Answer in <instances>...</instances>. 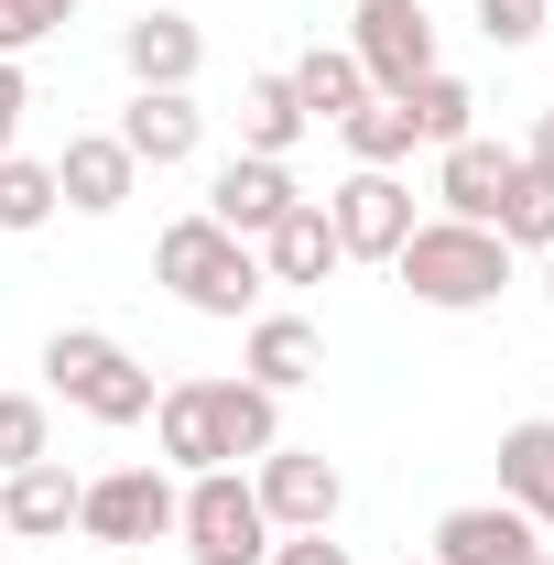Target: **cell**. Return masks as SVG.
Instances as JSON below:
<instances>
[{
	"mask_svg": "<svg viewBox=\"0 0 554 565\" xmlns=\"http://www.w3.org/2000/svg\"><path fill=\"white\" fill-rule=\"evenodd\" d=\"M479 33L511 55V44H533V33H554V0H479Z\"/></svg>",
	"mask_w": 554,
	"mask_h": 565,
	"instance_id": "cell-29",
	"label": "cell"
},
{
	"mask_svg": "<svg viewBox=\"0 0 554 565\" xmlns=\"http://www.w3.org/2000/svg\"><path fill=\"white\" fill-rule=\"evenodd\" d=\"M522 163H533V174H544V185H554V109H544V120H533V152H522Z\"/></svg>",
	"mask_w": 554,
	"mask_h": 565,
	"instance_id": "cell-32",
	"label": "cell"
},
{
	"mask_svg": "<svg viewBox=\"0 0 554 565\" xmlns=\"http://www.w3.org/2000/svg\"><path fill=\"white\" fill-rule=\"evenodd\" d=\"M262 565H348V544H338V533H273Z\"/></svg>",
	"mask_w": 554,
	"mask_h": 565,
	"instance_id": "cell-30",
	"label": "cell"
},
{
	"mask_svg": "<svg viewBox=\"0 0 554 565\" xmlns=\"http://www.w3.org/2000/svg\"><path fill=\"white\" fill-rule=\"evenodd\" d=\"M251 490L273 511V533H338L348 511V479L327 446H273V457H251Z\"/></svg>",
	"mask_w": 554,
	"mask_h": 565,
	"instance_id": "cell-7",
	"label": "cell"
},
{
	"mask_svg": "<svg viewBox=\"0 0 554 565\" xmlns=\"http://www.w3.org/2000/svg\"><path fill=\"white\" fill-rule=\"evenodd\" d=\"M207 403H217V435H228V468H251V457L283 446V392H262V381H207Z\"/></svg>",
	"mask_w": 554,
	"mask_h": 565,
	"instance_id": "cell-21",
	"label": "cell"
},
{
	"mask_svg": "<svg viewBox=\"0 0 554 565\" xmlns=\"http://www.w3.org/2000/svg\"><path fill=\"white\" fill-rule=\"evenodd\" d=\"M174 500H185V479L163 457H141V468H109V479L76 490V533L87 544H163L174 533Z\"/></svg>",
	"mask_w": 554,
	"mask_h": 565,
	"instance_id": "cell-5",
	"label": "cell"
},
{
	"mask_svg": "<svg viewBox=\"0 0 554 565\" xmlns=\"http://www.w3.org/2000/svg\"><path fill=\"white\" fill-rule=\"evenodd\" d=\"M33 457H55V414H44V392H0V479L33 468Z\"/></svg>",
	"mask_w": 554,
	"mask_h": 565,
	"instance_id": "cell-27",
	"label": "cell"
},
{
	"mask_svg": "<svg viewBox=\"0 0 554 565\" xmlns=\"http://www.w3.org/2000/svg\"><path fill=\"white\" fill-rule=\"evenodd\" d=\"M55 163H33V152H0V228L11 239H33V228H55Z\"/></svg>",
	"mask_w": 554,
	"mask_h": 565,
	"instance_id": "cell-25",
	"label": "cell"
},
{
	"mask_svg": "<svg viewBox=\"0 0 554 565\" xmlns=\"http://www.w3.org/2000/svg\"><path fill=\"white\" fill-rule=\"evenodd\" d=\"M403 109H414V131L435 141V152H446V141H468L479 131V87H468V76H414V87H403Z\"/></svg>",
	"mask_w": 554,
	"mask_h": 565,
	"instance_id": "cell-24",
	"label": "cell"
},
{
	"mask_svg": "<svg viewBox=\"0 0 554 565\" xmlns=\"http://www.w3.org/2000/svg\"><path fill=\"white\" fill-rule=\"evenodd\" d=\"M544 305H554V250H544Z\"/></svg>",
	"mask_w": 554,
	"mask_h": 565,
	"instance_id": "cell-33",
	"label": "cell"
},
{
	"mask_svg": "<svg viewBox=\"0 0 554 565\" xmlns=\"http://www.w3.org/2000/svg\"><path fill=\"white\" fill-rule=\"evenodd\" d=\"M251 250H262V273H273V282H327V273L348 262V250H338V228H327V207H316V196H294V207H283L273 228L251 239Z\"/></svg>",
	"mask_w": 554,
	"mask_h": 565,
	"instance_id": "cell-18",
	"label": "cell"
},
{
	"mask_svg": "<svg viewBox=\"0 0 554 565\" xmlns=\"http://www.w3.org/2000/svg\"><path fill=\"white\" fill-rule=\"evenodd\" d=\"M392 273L414 282V305H435V316H479L511 282V239L468 228V217H414V239L392 250Z\"/></svg>",
	"mask_w": 554,
	"mask_h": 565,
	"instance_id": "cell-2",
	"label": "cell"
},
{
	"mask_svg": "<svg viewBox=\"0 0 554 565\" xmlns=\"http://www.w3.org/2000/svg\"><path fill=\"white\" fill-rule=\"evenodd\" d=\"M120 66H131V87H196V66H207V33H196L185 11H131V33H120Z\"/></svg>",
	"mask_w": 554,
	"mask_h": 565,
	"instance_id": "cell-16",
	"label": "cell"
},
{
	"mask_svg": "<svg viewBox=\"0 0 554 565\" xmlns=\"http://www.w3.org/2000/svg\"><path fill=\"white\" fill-rule=\"evenodd\" d=\"M22 109H33V87H22V55H0V152L22 141Z\"/></svg>",
	"mask_w": 554,
	"mask_h": 565,
	"instance_id": "cell-31",
	"label": "cell"
},
{
	"mask_svg": "<svg viewBox=\"0 0 554 565\" xmlns=\"http://www.w3.org/2000/svg\"><path fill=\"white\" fill-rule=\"evenodd\" d=\"M294 196H305V185H294V163H273V152H228V163L207 174V217L228 228V239H262Z\"/></svg>",
	"mask_w": 554,
	"mask_h": 565,
	"instance_id": "cell-9",
	"label": "cell"
},
{
	"mask_svg": "<svg viewBox=\"0 0 554 565\" xmlns=\"http://www.w3.org/2000/svg\"><path fill=\"white\" fill-rule=\"evenodd\" d=\"M327 370V338L305 327V316H251V338H239V381H262V392H305Z\"/></svg>",
	"mask_w": 554,
	"mask_h": 565,
	"instance_id": "cell-17",
	"label": "cell"
},
{
	"mask_svg": "<svg viewBox=\"0 0 554 565\" xmlns=\"http://www.w3.org/2000/svg\"><path fill=\"white\" fill-rule=\"evenodd\" d=\"M152 282H174V305H196V316H217V327H251V316H262V294H273L262 250H251V239H228L207 207L174 217V228L152 239Z\"/></svg>",
	"mask_w": 554,
	"mask_h": 565,
	"instance_id": "cell-1",
	"label": "cell"
},
{
	"mask_svg": "<svg viewBox=\"0 0 554 565\" xmlns=\"http://www.w3.org/2000/svg\"><path fill=\"white\" fill-rule=\"evenodd\" d=\"M76 0H0V55H33L44 33H66Z\"/></svg>",
	"mask_w": 554,
	"mask_h": 565,
	"instance_id": "cell-28",
	"label": "cell"
},
{
	"mask_svg": "<svg viewBox=\"0 0 554 565\" xmlns=\"http://www.w3.org/2000/svg\"><path fill=\"white\" fill-rule=\"evenodd\" d=\"M76 490H87V479H76L66 457L11 468V479H0V533H11V544H55V533L76 522Z\"/></svg>",
	"mask_w": 554,
	"mask_h": 565,
	"instance_id": "cell-14",
	"label": "cell"
},
{
	"mask_svg": "<svg viewBox=\"0 0 554 565\" xmlns=\"http://www.w3.org/2000/svg\"><path fill=\"white\" fill-rule=\"evenodd\" d=\"M489 228H500L511 250H554V185L533 174V163L511 174V196H500V217H489Z\"/></svg>",
	"mask_w": 554,
	"mask_h": 565,
	"instance_id": "cell-26",
	"label": "cell"
},
{
	"mask_svg": "<svg viewBox=\"0 0 554 565\" xmlns=\"http://www.w3.org/2000/svg\"><path fill=\"white\" fill-rule=\"evenodd\" d=\"M120 152L152 163V174H163V163H196V152H207V109H196L185 87H131V109H120Z\"/></svg>",
	"mask_w": 554,
	"mask_h": 565,
	"instance_id": "cell-10",
	"label": "cell"
},
{
	"mask_svg": "<svg viewBox=\"0 0 554 565\" xmlns=\"http://www.w3.org/2000/svg\"><path fill=\"white\" fill-rule=\"evenodd\" d=\"M283 76H294V109H305V120H327V131L370 98V76H359V55H348V44H305Z\"/></svg>",
	"mask_w": 554,
	"mask_h": 565,
	"instance_id": "cell-20",
	"label": "cell"
},
{
	"mask_svg": "<svg viewBox=\"0 0 554 565\" xmlns=\"http://www.w3.org/2000/svg\"><path fill=\"white\" fill-rule=\"evenodd\" d=\"M348 55L370 76V98H403L414 76H435V11L424 0H359L348 11Z\"/></svg>",
	"mask_w": 554,
	"mask_h": 565,
	"instance_id": "cell-6",
	"label": "cell"
},
{
	"mask_svg": "<svg viewBox=\"0 0 554 565\" xmlns=\"http://www.w3.org/2000/svg\"><path fill=\"white\" fill-rule=\"evenodd\" d=\"M511 174H522V152L468 131V141H446V163H435V196H446V217L489 228V217H500V196H511Z\"/></svg>",
	"mask_w": 554,
	"mask_h": 565,
	"instance_id": "cell-15",
	"label": "cell"
},
{
	"mask_svg": "<svg viewBox=\"0 0 554 565\" xmlns=\"http://www.w3.org/2000/svg\"><path fill=\"white\" fill-rule=\"evenodd\" d=\"M544 544H533V522L511 511V500H468V511H446L435 522V544H424V565H533Z\"/></svg>",
	"mask_w": 554,
	"mask_h": 565,
	"instance_id": "cell-11",
	"label": "cell"
},
{
	"mask_svg": "<svg viewBox=\"0 0 554 565\" xmlns=\"http://www.w3.org/2000/svg\"><path fill=\"white\" fill-rule=\"evenodd\" d=\"M0 544H11V533H0Z\"/></svg>",
	"mask_w": 554,
	"mask_h": 565,
	"instance_id": "cell-35",
	"label": "cell"
},
{
	"mask_svg": "<svg viewBox=\"0 0 554 565\" xmlns=\"http://www.w3.org/2000/svg\"><path fill=\"white\" fill-rule=\"evenodd\" d=\"M500 500H511L533 533H554V414H522L500 435Z\"/></svg>",
	"mask_w": 554,
	"mask_h": 565,
	"instance_id": "cell-19",
	"label": "cell"
},
{
	"mask_svg": "<svg viewBox=\"0 0 554 565\" xmlns=\"http://www.w3.org/2000/svg\"><path fill=\"white\" fill-rule=\"evenodd\" d=\"M44 392H66L87 424L120 435V424H152V392H163V381H152L109 327H55V338H44Z\"/></svg>",
	"mask_w": 554,
	"mask_h": 565,
	"instance_id": "cell-3",
	"label": "cell"
},
{
	"mask_svg": "<svg viewBox=\"0 0 554 565\" xmlns=\"http://www.w3.org/2000/svg\"><path fill=\"white\" fill-rule=\"evenodd\" d=\"M152 446H163V468H174V479H196V468H228V435H217L207 381H163V392H152Z\"/></svg>",
	"mask_w": 554,
	"mask_h": 565,
	"instance_id": "cell-13",
	"label": "cell"
},
{
	"mask_svg": "<svg viewBox=\"0 0 554 565\" xmlns=\"http://www.w3.org/2000/svg\"><path fill=\"white\" fill-rule=\"evenodd\" d=\"M174 533H185V565H262L273 555V511L239 468H196L185 500H174Z\"/></svg>",
	"mask_w": 554,
	"mask_h": 565,
	"instance_id": "cell-4",
	"label": "cell"
},
{
	"mask_svg": "<svg viewBox=\"0 0 554 565\" xmlns=\"http://www.w3.org/2000/svg\"><path fill=\"white\" fill-rule=\"evenodd\" d=\"M141 185V163L120 152V131H66V152H55V196H66L76 217H120Z\"/></svg>",
	"mask_w": 554,
	"mask_h": 565,
	"instance_id": "cell-12",
	"label": "cell"
},
{
	"mask_svg": "<svg viewBox=\"0 0 554 565\" xmlns=\"http://www.w3.org/2000/svg\"><path fill=\"white\" fill-rule=\"evenodd\" d=\"M533 565H554V555H533Z\"/></svg>",
	"mask_w": 554,
	"mask_h": 565,
	"instance_id": "cell-34",
	"label": "cell"
},
{
	"mask_svg": "<svg viewBox=\"0 0 554 565\" xmlns=\"http://www.w3.org/2000/svg\"><path fill=\"white\" fill-rule=\"evenodd\" d=\"M338 141L359 152V163H381V174H403V163L424 152V131H414V109H403V98H359V109L338 120Z\"/></svg>",
	"mask_w": 554,
	"mask_h": 565,
	"instance_id": "cell-23",
	"label": "cell"
},
{
	"mask_svg": "<svg viewBox=\"0 0 554 565\" xmlns=\"http://www.w3.org/2000/svg\"><path fill=\"white\" fill-rule=\"evenodd\" d=\"M327 228H338L348 262H392V250L414 239V185H403V174H381V163H359L338 196H327Z\"/></svg>",
	"mask_w": 554,
	"mask_h": 565,
	"instance_id": "cell-8",
	"label": "cell"
},
{
	"mask_svg": "<svg viewBox=\"0 0 554 565\" xmlns=\"http://www.w3.org/2000/svg\"><path fill=\"white\" fill-rule=\"evenodd\" d=\"M316 131L305 109H294V76H239V152H294V141Z\"/></svg>",
	"mask_w": 554,
	"mask_h": 565,
	"instance_id": "cell-22",
	"label": "cell"
}]
</instances>
